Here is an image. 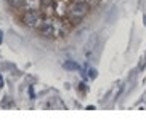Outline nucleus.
Instances as JSON below:
<instances>
[{
    "label": "nucleus",
    "instance_id": "nucleus-1",
    "mask_svg": "<svg viewBox=\"0 0 146 123\" xmlns=\"http://www.w3.org/2000/svg\"><path fill=\"white\" fill-rule=\"evenodd\" d=\"M90 10V5L84 3V2H72V3L68 7V11H66V16L71 22H79L80 19L87 16V13Z\"/></svg>",
    "mask_w": 146,
    "mask_h": 123
},
{
    "label": "nucleus",
    "instance_id": "nucleus-2",
    "mask_svg": "<svg viewBox=\"0 0 146 123\" xmlns=\"http://www.w3.org/2000/svg\"><path fill=\"white\" fill-rule=\"evenodd\" d=\"M23 22H24V26H27V27H31V29L40 27L42 18H40L39 10H26V13L23 14Z\"/></svg>",
    "mask_w": 146,
    "mask_h": 123
},
{
    "label": "nucleus",
    "instance_id": "nucleus-3",
    "mask_svg": "<svg viewBox=\"0 0 146 123\" xmlns=\"http://www.w3.org/2000/svg\"><path fill=\"white\" fill-rule=\"evenodd\" d=\"M40 32H42V35H45V37H52V32H53L52 22H50V21H45V22H43L42 27H40Z\"/></svg>",
    "mask_w": 146,
    "mask_h": 123
},
{
    "label": "nucleus",
    "instance_id": "nucleus-4",
    "mask_svg": "<svg viewBox=\"0 0 146 123\" xmlns=\"http://www.w3.org/2000/svg\"><path fill=\"white\" fill-rule=\"evenodd\" d=\"M40 5H42L40 0H24V8L26 10H39Z\"/></svg>",
    "mask_w": 146,
    "mask_h": 123
},
{
    "label": "nucleus",
    "instance_id": "nucleus-5",
    "mask_svg": "<svg viewBox=\"0 0 146 123\" xmlns=\"http://www.w3.org/2000/svg\"><path fill=\"white\" fill-rule=\"evenodd\" d=\"M8 3L13 8H21V7H24V0H8Z\"/></svg>",
    "mask_w": 146,
    "mask_h": 123
},
{
    "label": "nucleus",
    "instance_id": "nucleus-6",
    "mask_svg": "<svg viewBox=\"0 0 146 123\" xmlns=\"http://www.w3.org/2000/svg\"><path fill=\"white\" fill-rule=\"evenodd\" d=\"M40 2H42V7H47V5L53 3V0H40Z\"/></svg>",
    "mask_w": 146,
    "mask_h": 123
},
{
    "label": "nucleus",
    "instance_id": "nucleus-7",
    "mask_svg": "<svg viewBox=\"0 0 146 123\" xmlns=\"http://www.w3.org/2000/svg\"><path fill=\"white\" fill-rule=\"evenodd\" d=\"M72 2H84V3H93V0H72Z\"/></svg>",
    "mask_w": 146,
    "mask_h": 123
},
{
    "label": "nucleus",
    "instance_id": "nucleus-8",
    "mask_svg": "<svg viewBox=\"0 0 146 123\" xmlns=\"http://www.w3.org/2000/svg\"><path fill=\"white\" fill-rule=\"evenodd\" d=\"M0 86H3V83H2V77H0Z\"/></svg>",
    "mask_w": 146,
    "mask_h": 123
}]
</instances>
